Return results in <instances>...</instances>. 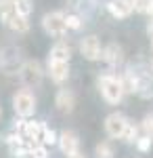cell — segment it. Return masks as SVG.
I'll return each instance as SVG.
<instances>
[{"mask_svg":"<svg viewBox=\"0 0 153 158\" xmlns=\"http://www.w3.org/2000/svg\"><path fill=\"white\" fill-rule=\"evenodd\" d=\"M42 27L48 36H55V38H61L65 36V32L69 30L67 27V21H65V15L59 11H53V13H46L42 17Z\"/></svg>","mask_w":153,"mask_h":158,"instance_id":"5b68a950","label":"cell"},{"mask_svg":"<svg viewBox=\"0 0 153 158\" xmlns=\"http://www.w3.org/2000/svg\"><path fill=\"white\" fill-rule=\"evenodd\" d=\"M13 4H15V9L21 15L29 17V13H32V0H13Z\"/></svg>","mask_w":153,"mask_h":158,"instance_id":"ac0fdd59","label":"cell"},{"mask_svg":"<svg viewBox=\"0 0 153 158\" xmlns=\"http://www.w3.org/2000/svg\"><path fill=\"white\" fill-rule=\"evenodd\" d=\"M65 21H67V27L69 30H82V25H84V21H82V17L80 15H76V13H67L65 15Z\"/></svg>","mask_w":153,"mask_h":158,"instance_id":"e0dca14e","label":"cell"},{"mask_svg":"<svg viewBox=\"0 0 153 158\" xmlns=\"http://www.w3.org/2000/svg\"><path fill=\"white\" fill-rule=\"evenodd\" d=\"M151 141H153V139L149 137V135H143V137H139L134 143H136V148H139L141 152H147V150L151 148Z\"/></svg>","mask_w":153,"mask_h":158,"instance_id":"44dd1931","label":"cell"},{"mask_svg":"<svg viewBox=\"0 0 153 158\" xmlns=\"http://www.w3.org/2000/svg\"><path fill=\"white\" fill-rule=\"evenodd\" d=\"M141 129L145 131V135H149V137L153 139V114H151V116H145V120H143Z\"/></svg>","mask_w":153,"mask_h":158,"instance_id":"7402d4cb","label":"cell"},{"mask_svg":"<svg viewBox=\"0 0 153 158\" xmlns=\"http://www.w3.org/2000/svg\"><path fill=\"white\" fill-rule=\"evenodd\" d=\"M46 72L50 76L53 82L63 85L69 78V61H59V59H48L46 63Z\"/></svg>","mask_w":153,"mask_h":158,"instance_id":"ba28073f","label":"cell"},{"mask_svg":"<svg viewBox=\"0 0 153 158\" xmlns=\"http://www.w3.org/2000/svg\"><path fill=\"white\" fill-rule=\"evenodd\" d=\"M57 141H59L57 133H55L53 129L44 127V131H42V143H44V146H53V143H57Z\"/></svg>","mask_w":153,"mask_h":158,"instance_id":"d6986e66","label":"cell"},{"mask_svg":"<svg viewBox=\"0 0 153 158\" xmlns=\"http://www.w3.org/2000/svg\"><path fill=\"white\" fill-rule=\"evenodd\" d=\"M132 4H134V11L136 13H149V9H151L153 0H132Z\"/></svg>","mask_w":153,"mask_h":158,"instance_id":"ffe728a7","label":"cell"},{"mask_svg":"<svg viewBox=\"0 0 153 158\" xmlns=\"http://www.w3.org/2000/svg\"><path fill=\"white\" fill-rule=\"evenodd\" d=\"M107 11L118 19H126V17H130V13L134 11V4H132V0H109Z\"/></svg>","mask_w":153,"mask_h":158,"instance_id":"8fae6325","label":"cell"},{"mask_svg":"<svg viewBox=\"0 0 153 158\" xmlns=\"http://www.w3.org/2000/svg\"><path fill=\"white\" fill-rule=\"evenodd\" d=\"M147 34H149V36L153 38V19L149 21V25H147Z\"/></svg>","mask_w":153,"mask_h":158,"instance_id":"603a6c76","label":"cell"},{"mask_svg":"<svg viewBox=\"0 0 153 158\" xmlns=\"http://www.w3.org/2000/svg\"><path fill=\"white\" fill-rule=\"evenodd\" d=\"M13 110L19 118H29L36 112V97L29 89H21L13 97Z\"/></svg>","mask_w":153,"mask_h":158,"instance_id":"3957f363","label":"cell"},{"mask_svg":"<svg viewBox=\"0 0 153 158\" xmlns=\"http://www.w3.org/2000/svg\"><path fill=\"white\" fill-rule=\"evenodd\" d=\"M122 139H124L126 143H134V141L139 139V127H136L132 120H128L126 129H124V135H122Z\"/></svg>","mask_w":153,"mask_h":158,"instance_id":"9a60e30c","label":"cell"},{"mask_svg":"<svg viewBox=\"0 0 153 158\" xmlns=\"http://www.w3.org/2000/svg\"><path fill=\"white\" fill-rule=\"evenodd\" d=\"M94 152H96V158H113V148L109 141H101Z\"/></svg>","mask_w":153,"mask_h":158,"instance_id":"2e32d148","label":"cell"},{"mask_svg":"<svg viewBox=\"0 0 153 158\" xmlns=\"http://www.w3.org/2000/svg\"><path fill=\"white\" fill-rule=\"evenodd\" d=\"M151 72H153V63H151Z\"/></svg>","mask_w":153,"mask_h":158,"instance_id":"4316f807","label":"cell"},{"mask_svg":"<svg viewBox=\"0 0 153 158\" xmlns=\"http://www.w3.org/2000/svg\"><path fill=\"white\" fill-rule=\"evenodd\" d=\"M67 158H86V156H84L82 152H73V154H69Z\"/></svg>","mask_w":153,"mask_h":158,"instance_id":"cb8c5ba5","label":"cell"},{"mask_svg":"<svg viewBox=\"0 0 153 158\" xmlns=\"http://www.w3.org/2000/svg\"><path fill=\"white\" fill-rule=\"evenodd\" d=\"M103 59H105L109 65H120V63L124 61V51H122L120 44L111 42V44H107L105 49H103Z\"/></svg>","mask_w":153,"mask_h":158,"instance_id":"7c38bea8","label":"cell"},{"mask_svg":"<svg viewBox=\"0 0 153 158\" xmlns=\"http://www.w3.org/2000/svg\"><path fill=\"white\" fill-rule=\"evenodd\" d=\"M147 15H149V17L153 19V4H151V9H149V13H147Z\"/></svg>","mask_w":153,"mask_h":158,"instance_id":"d4e9b609","label":"cell"},{"mask_svg":"<svg viewBox=\"0 0 153 158\" xmlns=\"http://www.w3.org/2000/svg\"><path fill=\"white\" fill-rule=\"evenodd\" d=\"M19 78H21V82H23L27 89H34V86H38L42 82L44 70H42V65L36 59H27L25 63H21V68H19Z\"/></svg>","mask_w":153,"mask_h":158,"instance_id":"277c9868","label":"cell"},{"mask_svg":"<svg viewBox=\"0 0 153 158\" xmlns=\"http://www.w3.org/2000/svg\"><path fill=\"white\" fill-rule=\"evenodd\" d=\"M0 19L9 30L17 32V34H25L29 30V21L27 17L15 9L13 0H0Z\"/></svg>","mask_w":153,"mask_h":158,"instance_id":"6da1fadb","label":"cell"},{"mask_svg":"<svg viewBox=\"0 0 153 158\" xmlns=\"http://www.w3.org/2000/svg\"><path fill=\"white\" fill-rule=\"evenodd\" d=\"M50 57L48 59H59V61H69L71 59V47L67 44V42H63V40H59L53 49H50V53H48Z\"/></svg>","mask_w":153,"mask_h":158,"instance_id":"5bb4252c","label":"cell"},{"mask_svg":"<svg viewBox=\"0 0 153 158\" xmlns=\"http://www.w3.org/2000/svg\"><path fill=\"white\" fill-rule=\"evenodd\" d=\"M55 106L59 108V112L63 114H69L76 108V95L71 93L69 89H59L57 95H55Z\"/></svg>","mask_w":153,"mask_h":158,"instance_id":"30bf717a","label":"cell"},{"mask_svg":"<svg viewBox=\"0 0 153 158\" xmlns=\"http://www.w3.org/2000/svg\"><path fill=\"white\" fill-rule=\"evenodd\" d=\"M0 116H2V108H0Z\"/></svg>","mask_w":153,"mask_h":158,"instance_id":"484cf974","label":"cell"},{"mask_svg":"<svg viewBox=\"0 0 153 158\" xmlns=\"http://www.w3.org/2000/svg\"><path fill=\"white\" fill-rule=\"evenodd\" d=\"M136 93L141 95L143 99H149L153 97V85H151V78L143 72H136Z\"/></svg>","mask_w":153,"mask_h":158,"instance_id":"4fadbf2b","label":"cell"},{"mask_svg":"<svg viewBox=\"0 0 153 158\" xmlns=\"http://www.w3.org/2000/svg\"><path fill=\"white\" fill-rule=\"evenodd\" d=\"M80 53H82L84 59H88V61L103 59V47H101V42H99L96 36L82 38V42H80Z\"/></svg>","mask_w":153,"mask_h":158,"instance_id":"52a82bcc","label":"cell"},{"mask_svg":"<svg viewBox=\"0 0 153 158\" xmlns=\"http://www.w3.org/2000/svg\"><path fill=\"white\" fill-rule=\"evenodd\" d=\"M59 150L65 154V156H69L73 152H80V139H78V135L73 133V131H63L59 135Z\"/></svg>","mask_w":153,"mask_h":158,"instance_id":"9c48e42d","label":"cell"},{"mask_svg":"<svg viewBox=\"0 0 153 158\" xmlns=\"http://www.w3.org/2000/svg\"><path fill=\"white\" fill-rule=\"evenodd\" d=\"M99 91H101V95L105 99L107 103H111V106H116L122 101L124 97V85H122V78L120 76H111V74H103L101 78H99Z\"/></svg>","mask_w":153,"mask_h":158,"instance_id":"7a4b0ae2","label":"cell"},{"mask_svg":"<svg viewBox=\"0 0 153 158\" xmlns=\"http://www.w3.org/2000/svg\"><path fill=\"white\" fill-rule=\"evenodd\" d=\"M126 124H128V118L124 114H120V112H113V114H109L105 118V133L109 137H113V139H122Z\"/></svg>","mask_w":153,"mask_h":158,"instance_id":"8992f818","label":"cell"}]
</instances>
